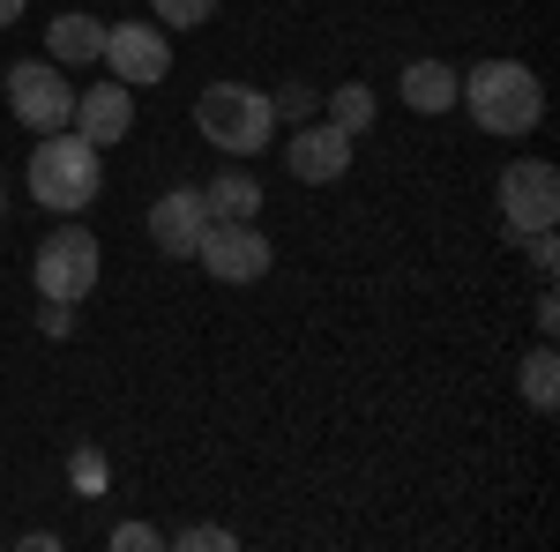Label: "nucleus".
Listing matches in <instances>:
<instances>
[{"instance_id":"obj_10","label":"nucleus","mask_w":560,"mask_h":552,"mask_svg":"<svg viewBox=\"0 0 560 552\" xmlns=\"http://www.w3.org/2000/svg\"><path fill=\"white\" fill-rule=\"evenodd\" d=\"M202 224H210V210H202V187H173V195H158V210H150L158 247H165V255H179V261H195Z\"/></svg>"},{"instance_id":"obj_17","label":"nucleus","mask_w":560,"mask_h":552,"mask_svg":"<svg viewBox=\"0 0 560 552\" xmlns=\"http://www.w3.org/2000/svg\"><path fill=\"white\" fill-rule=\"evenodd\" d=\"M68 478H75V493H105V478H113V470H105L97 448H75V456H68Z\"/></svg>"},{"instance_id":"obj_14","label":"nucleus","mask_w":560,"mask_h":552,"mask_svg":"<svg viewBox=\"0 0 560 552\" xmlns=\"http://www.w3.org/2000/svg\"><path fill=\"white\" fill-rule=\"evenodd\" d=\"M202 210H210V216H255L261 210V187L247 179V172H224V179L202 187Z\"/></svg>"},{"instance_id":"obj_2","label":"nucleus","mask_w":560,"mask_h":552,"mask_svg":"<svg viewBox=\"0 0 560 552\" xmlns=\"http://www.w3.org/2000/svg\"><path fill=\"white\" fill-rule=\"evenodd\" d=\"M31 195H38L45 210L75 216L97 202V142L83 134H38V150H31Z\"/></svg>"},{"instance_id":"obj_9","label":"nucleus","mask_w":560,"mask_h":552,"mask_svg":"<svg viewBox=\"0 0 560 552\" xmlns=\"http://www.w3.org/2000/svg\"><path fill=\"white\" fill-rule=\"evenodd\" d=\"M284 165H292V179H306V187H322V179H345V165H351V134H345V128H300L292 142H284Z\"/></svg>"},{"instance_id":"obj_13","label":"nucleus","mask_w":560,"mask_h":552,"mask_svg":"<svg viewBox=\"0 0 560 552\" xmlns=\"http://www.w3.org/2000/svg\"><path fill=\"white\" fill-rule=\"evenodd\" d=\"M396 90H404L411 113H448V105H456V68H441V60H411Z\"/></svg>"},{"instance_id":"obj_18","label":"nucleus","mask_w":560,"mask_h":552,"mask_svg":"<svg viewBox=\"0 0 560 552\" xmlns=\"http://www.w3.org/2000/svg\"><path fill=\"white\" fill-rule=\"evenodd\" d=\"M217 0H158V23H179V31H195V23H210Z\"/></svg>"},{"instance_id":"obj_6","label":"nucleus","mask_w":560,"mask_h":552,"mask_svg":"<svg viewBox=\"0 0 560 552\" xmlns=\"http://www.w3.org/2000/svg\"><path fill=\"white\" fill-rule=\"evenodd\" d=\"M8 105H15V120L31 134H60L75 120V90L60 83L52 60H45V68L38 60H15V68H8Z\"/></svg>"},{"instance_id":"obj_8","label":"nucleus","mask_w":560,"mask_h":552,"mask_svg":"<svg viewBox=\"0 0 560 552\" xmlns=\"http://www.w3.org/2000/svg\"><path fill=\"white\" fill-rule=\"evenodd\" d=\"M105 60H113V83H165V68H173V45L158 38V23H113L105 31Z\"/></svg>"},{"instance_id":"obj_4","label":"nucleus","mask_w":560,"mask_h":552,"mask_svg":"<svg viewBox=\"0 0 560 552\" xmlns=\"http://www.w3.org/2000/svg\"><path fill=\"white\" fill-rule=\"evenodd\" d=\"M195 261L210 269L217 284H255L277 255H269V239L255 232V216H210L202 239H195Z\"/></svg>"},{"instance_id":"obj_3","label":"nucleus","mask_w":560,"mask_h":552,"mask_svg":"<svg viewBox=\"0 0 560 552\" xmlns=\"http://www.w3.org/2000/svg\"><path fill=\"white\" fill-rule=\"evenodd\" d=\"M195 128L210 134L217 150H232V157H255V150H269V134H277V105L247 83H210L195 97Z\"/></svg>"},{"instance_id":"obj_16","label":"nucleus","mask_w":560,"mask_h":552,"mask_svg":"<svg viewBox=\"0 0 560 552\" xmlns=\"http://www.w3.org/2000/svg\"><path fill=\"white\" fill-rule=\"evenodd\" d=\"M329 128L366 134V128H374V90H366V83H337V97H329Z\"/></svg>"},{"instance_id":"obj_12","label":"nucleus","mask_w":560,"mask_h":552,"mask_svg":"<svg viewBox=\"0 0 560 552\" xmlns=\"http://www.w3.org/2000/svg\"><path fill=\"white\" fill-rule=\"evenodd\" d=\"M45 45H52V68H83V60L105 52V23H97V15H60V23L45 31Z\"/></svg>"},{"instance_id":"obj_21","label":"nucleus","mask_w":560,"mask_h":552,"mask_svg":"<svg viewBox=\"0 0 560 552\" xmlns=\"http://www.w3.org/2000/svg\"><path fill=\"white\" fill-rule=\"evenodd\" d=\"M150 545H158L150 522H120V530H113V552H150Z\"/></svg>"},{"instance_id":"obj_1","label":"nucleus","mask_w":560,"mask_h":552,"mask_svg":"<svg viewBox=\"0 0 560 552\" xmlns=\"http://www.w3.org/2000/svg\"><path fill=\"white\" fill-rule=\"evenodd\" d=\"M456 97L471 105V120L486 134H530L538 113H546V90L523 60H478L471 75L456 83Z\"/></svg>"},{"instance_id":"obj_19","label":"nucleus","mask_w":560,"mask_h":552,"mask_svg":"<svg viewBox=\"0 0 560 552\" xmlns=\"http://www.w3.org/2000/svg\"><path fill=\"white\" fill-rule=\"evenodd\" d=\"M523 255H530V269H538V277H553V224H546V232H523Z\"/></svg>"},{"instance_id":"obj_11","label":"nucleus","mask_w":560,"mask_h":552,"mask_svg":"<svg viewBox=\"0 0 560 552\" xmlns=\"http://www.w3.org/2000/svg\"><path fill=\"white\" fill-rule=\"evenodd\" d=\"M128 128H135V90L128 83H97V90L75 97V134H83V142L105 150V142H120Z\"/></svg>"},{"instance_id":"obj_22","label":"nucleus","mask_w":560,"mask_h":552,"mask_svg":"<svg viewBox=\"0 0 560 552\" xmlns=\"http://www.w3.org/2000/svg\"><path fill=\"white\" fill-rule=\"evenodd\" d=\"M15 15H23V0H0V31H8V23H15Z\"/></svg>"},{"instance_id":"obj_20","label":"nucleus","mask_w":560,"mask_h":552,"mask_svg":"<svg viewBox=\"0 0 560 552\" xmlns=\"http://www.w3.org/2000/svg\"><path fill=\"white\" fill-rule=\"evenodd\" d=\"M179 545H187V552H232V530H217V522H195V530H179Z\"/></svg>"},{"instance_id":"obj_5","label":"nucleus","mask_w":560,"mask_h":552,"mask_svg":"<svg viewBox=\"0 0 560 552\" xmlns=\"http://www.w3.org/2000/svg\"><path fill=\"white\" fill-rule=\"evenodd\" d=\"M38 292L52 306H75L83 292H97V239H90L83 224H60L52 239H38Z\"/></svg>"},{"instance_id":"obj_7","label":"nucleus","mask_w":560,"mask_h":552,"mask_svg":"<svg viewBox=\"0 0 560 552\" xmlns=\"http://www.w3.org/2000/svg\"><path fill=\"white\" fill-rule=\"evenodd\" d=\"M501 216H509V232H546L560 216V172L546 157H523V165L501 172Z\"/></svg>"},{"instance_id":"obj_15","label":"nucleus","mask_w":560,"mask_h":552,"mask_svg":"<svg viewBox=\"0 0 560 552\" xmlns=\"http://www.w3.org/2000/svg\"><path fill=\"white\" fill-rule=\"evenodd\" d=\"M523 396H530L538 411H553V403H560V359H553V343H538V351L523 359Z\"/></svg>"}]
</instances>
